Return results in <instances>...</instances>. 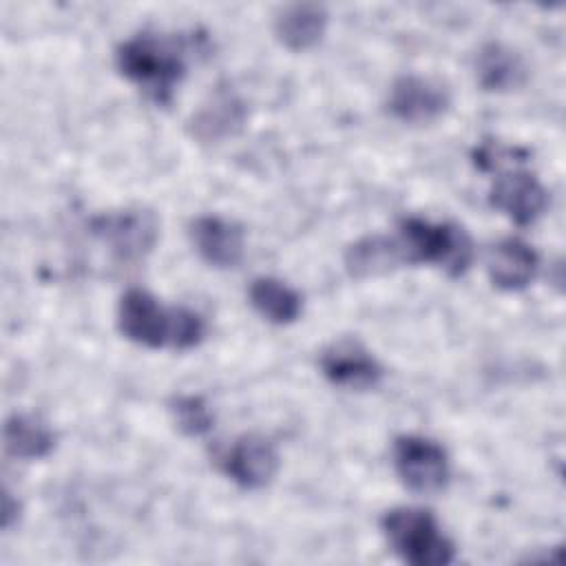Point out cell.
Here are the masks:
<instances>
[{"instance_id":"4","label":"cell","mask_w":566,"mask_h":566,"mask_svg":"<svg viewBox=\"0 0 566 566\" xmlns=\"http://www.w3.org/2000/svg\"><path fill=\"white\" fill-rule=\"evenodd\" d=\"M400 243L409 263H429L449 276H462L473 261L469 234L451 221L405 217L398 226Z\"/></svg>"},{"instance_id":"15","label":"cell","mask_w":566,"mask_h":566,"mask_svg":"<svg viewBox=\"0 0 566 566\" xmlns=\"http://www.w3.org/2000/svg\"><path fill=\"white\" fill-rule=\"evenodd\" d=\"M327 9L316 2L285 4L274 18V35L290 51L316 46L327 31Z\"/></svg>"},{"instance_id":"17","label":"cell","mask_w":566,"mask_h":566,"mask_svg":"<svg viewBox=\"0 0 566 566\" xmlns=\"http://www.w3.org/2000/svg\"><path fill=\"white\" fill-rule=\"evenodd\" d=\"M4 451L15 460L46 458L55 447L53 429L31 413H13L2 429Z\"/></svg>"},{"instance_id":"10","label":"cell","mask_w":566,"mask_h":566,"mask_svg":"<svg viewBox=\"0 0 566 566\" xmlns=\"http://www.w3.org/2000/svg\"><path fill=\"white\" fill-rule=\"evenodd\" d=\"M489 203L513 223L531 226L546 212L548 192L531 170L513 168L495 177L489 190Z\"/></svg>"},{"instance_id":"1","label":"cell","mask_w":566,"mask_h":566,"mask_svg":"<svg viewBox=\"0 0 566 566\" xmlns=\"http://www.w3.org/2000/svg\"><path fill=\"white\" fill-rule=\"evenodd\" d=\"M119 332L144 347L190 349L206 338V321L190 307H164L150 292L130 287L117 303Z\"/></svg>"},{"instance_id":"7","label":"cell","mask_w":566,"mask_h":566,"mask_svg":"<svg viewBox=\"0 0 566 566\" xmlns=\"http://www.w3.org/2000/svg\"><path fill=\"white\" fill-rule=\"evenodd\" d=\"M217 464L237 486L256 491L274 480L279 471V451L265 436L243 433L217 455Z\"/></svg>"},{"instance_id":"11","label":"cell","mask_w":566,"mask_h":566,"mask_svg":"<svg viewBox=\"0 0 566 566\" xmlns=\"http://www.w3.org/2000/svg\"><path fill=\"white\" fill-rule=\"evenodd\" d=\"M245 102L230 86H217L190 117L188 130L201 144H219L234 137L245 126Z\"/></svg>"},{"instance_id":"16","label":"cell","mask_w":566,"mask_h":566,"mask_svg":"<svg viewBox=\"0 0 566 566\" xmlns=\"http://www.w3.org/2000/svg\"><path fill=\"white\" fill-rule=\"evenodd\" d=\"M409 263L398 237L369 234L352 243L345 252V268L356 279L378 276Z\"/></svg>"},{"instance_id":"3","label":"cell","mask_w":566,"mask_h":566,"mask_svg":"<svg viewBox=\"0 0 566 566\" xmlns=\"http://www.w3.org/2000/svg\"><path fill=\"white\" fill-rule=\"evenodd\" d=\"M380 526L391 551L411 566H447L455 559V544L427 509L396 506Z\"/></svg>"},{"instance_id":"9","label":"cell","mask_w":566,"mask_h":566,"mask_svg":"<svg viewBox=\"0 0 566 566\" xmlns=\"http://www.w3.org/2000/svg\"><path fill=\"white\" fill-rule=\"evenodd\" d=\"M318 367L323 376L343 389L367 391L380 385L382 365L356 338H338L321 352Z\"/></svg>"},{"instance_id":"12","label":"cell","mask_w":566,"mask_h":566,"mask_svg":"<svg viewBox=\"0 0 566 566\" xmlns=\"http://www.w3.org/2000/svg\"><path fill=\"white\" fill-rule=\"evenodd\" d=\"M190 241L197 254L212 268H237L245 252L243 228L219 214H201L190 223Z\"/></svg>"},{"instance_id":"14","label":"cell","mask_w":566,"mask_h":566,"mask_svg":"<svg viewBox=\"0 0 566 566\" xmlns=\"http://www.w3.org/2000/svg\"><path fill=\"white\" fill-rule=\"evenodd\" d=\"M475 80L489 93H509L526 84L528 66L513 46L486 42L475 53Z\"/></svg>"},{"instance_id":"6","label":"cell","mask_w":566,"mask_h":566,"mask_svg":"<svg viewBox=\"0 0 566 566\" xmlns=\"http://www.w3.org/2000/svg\"><path fill=\"white\" fill-rule=\"evenodd\" d=\"M91 234L119 261L135 263L153 252L159 239V219L150 210L104 212L91 219Z\"/></svg>"},{"instance_id":"5","label":"cell","mask_w":566,"mask_h":566,"mask_svg":"<svg viewBox=\"0 0 566 566\" xmlns=\"http://www.w3.org/2000/svg\"><path fill=\"white\" fill-rule=\"evenodd\" d=\"M394 469L400 482L418 495H436L451 478L449 455L442 444L424 436H398L394 440Z\"/></svg>"},{"instance_id":"18","label":"cell","mask_w":566,"mask_h":566,"mask_svg":"<svg viewBox=\"0 0 566 566\" xmlns=\"http://www.w3.org/2000/svg\"><path fill=\"white\" fill-rule=\"evenodd\" d=\"M250 305L274 325H290L303 312L301 294L276 276H256L248 287Z\"/></svg>"},{"instance_id":"19","label":"cell","mask_w":566,"mask_h":566,"mask_svg":"<svg viewBox=\"0 0 566 566\" xmlns=\"http://www.w3.org/2000/svg\"><path fill=\"white\" fill-rule=\"evenodd\" d=\"M170 411H172V418H175L179 431L190 438L208 433L214 424L212 409L208 407V402L201 396H195V394L177 396L170 402Z\"/></svg>"},{"instance_id":"13","label":"cell","mask_w":566,"mask_h":566,"mask_svg":"<svg viewBox=\"0 0 566 566\" xmlns=\"http://www.w3.org/2000/svg\"><path fill=\"white\" fill-rule=\"evenodd\" d=\"M539 270L537 252L517 237L497 241L486 256V272L491 283L504 292H520L531 285Z\"/></svg>"},{"instance_id":"2","label":"cell","mask_w":566,"mask_h":566,"mask_svg":"<svg viewBox=\"0 0 566 566\" xmlns=\"http://www.w3.org/2000/svg\"><path fill=\"white\" fill-rule=\"evenodd\" d=\"M188 44L181 38L159 33H137L115 51L117 71L139 86L153 102L170 104L175 86L186 75Z\"/></svg>"},{"instance_id":"20","label":"cell","mask_w":566,"mask_h":566,"mask_svg":"<svg viewBox=\"0 0 566 566\" xmlns=\"http://www.w3.org/2000/svg\"><path fill=\"white\" fill-rule=\"evenodd\" d=\"M0 517H2V528L4 531H11L18 520H20V513H22V504L18 497H13V493L9 489L2 491V509H0Z\"/></svg>"},{"instance_id":"8","label":"cell","mask_w":566,"mask_h":566,"mask_svg":"<svg viewBox=\"0 0 566 566\" xmlns=\"http://www.w3.org/2000/svg\"><path fill=\"white\" fill-rule=\"evenodd\" d=\"M451 106L449 88L424 75H400L387 95V111L402 124H431Z\"/></svg>"}]
</instances>
